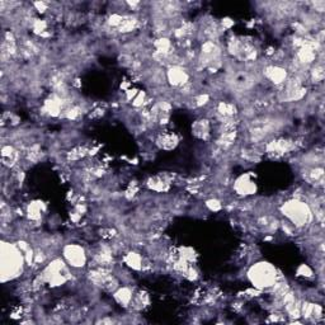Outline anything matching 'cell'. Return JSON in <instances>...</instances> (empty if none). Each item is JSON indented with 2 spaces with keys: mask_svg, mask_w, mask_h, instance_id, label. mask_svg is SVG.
Here are the masks:
<instances>
[{
  "mask_svg": "<svg viewBox=\"0 0 325 325\" xmlns=\"http://www.w3.org/2000/svg\"><path fill=\"white\" fill-rule=\"evenodd\" d=\"M24 262H26V258L19 247L3 241L1 244V277L3 278L1 279L4 282L6 279L17 278L23 271Z\"/></svg>",
  "mask_w": 325,
  "mask_h": 325,
  "instance_id": "1",
  "label": "cell"
},
{
  "mask_svg": "<svg viewBox=\"0 0 325 325\" xmlns=\"http://www.w3.org/2000/svg\"><path fill=\"white\" fill-rule=\"evenodd\" d=\"M281 212L288 220L287 223H291L295 229L305 227L313 220V210L309 203L297 198L286 201L281 206Z\"/></svg>",
  "mask_w": 325,
  "mask_h": 325,
  "instance_id": "2",
  "label": "cell"
},
{
  "mask_svg": "<svg viewBox=\"0 0 325 325\" xmlns=\"http://www.w3.org/2000/svg\"><path fill=\"white\" fill-rule=\"evenodd\" d=\"M248 278L257 290H271L278 281V274L273 264L268 262H258L249 268Z\"/></svg>",
  "mask_w": 325,
  "mask_h": 325,
  "instance_id": "3",
  "label": "cell"
},
{
  "mask_svg": "<svg viewBox=\"0 0 325 325\" xmlns=\"http://www.w3.org/2000/svg\"><path fill=\"white\" fill-rule=\"evenodd\" d=\"M64 259L70 267L81 268L87 264V254L84 248L78 244H67L62 249Z\"/></svg>",
  "mask_w": 325,
  "mask_h": 325,
  "instance_id": "4",
  "label": "cell"
},
{
  "mask_svg": "<svg viewBox=\"0 0 325 325\" xmlns=\"http://www.w3.org/2000/svg\"><path fill=\"white\" fill-rule=\"evenodd\" d=\"M166 79L173 87H183L189 80V75L186 70L178 65H173L166 71Z\"/></svg>",
  "mask_w": 325,
  "mask_h": 325,
  "instance_id": "5",
  "label": "cell"
},
{
  "mask_svg": "<svg viewBox=\"0 0 325 325\" xmlns=\"http://www.w3.org/2000/svg\"><path fill=\"white\" fill-rule=\"evenodd\" d=\"M264 76L270 81H272L273 84L282 85L287 80V71L278 65H271L264 69Z\"/></svg>",
  "mask_w": 325,
  "mask_h": 325,
  "instance_id": "6",
  "label": "cell"
},
{
  "mask_svg": "<svg viewBox=\"0 0 325 325\" xmlns=\"http://www.w3.org/2000/svg\"><path fill=\"white\" fill-rule=\"evenodd\" d=\"M178 142H179V139H178L177 135L173 134V132L160 134L159 137L157 139V145L159 146L160 149H162V150H173V149L178 145Z\"/></svg>",
  "mask_w": 325,
  "mask_h": 325,
  "instance_id": "7",
  "label": "cell"
},
{
  "mask_svg": "<svg viewBox=\"0 0 325 325\" xmlns=\"http://www.w3.org/2000/svg\"><path fill=\"white\" fill-rule=\"evenodd\" d=\"M210 131H211V126L207 119H197L192 126V134L201 140H206L210 136Z\"/></svg>",
  "mask_w": 325,
  "mask_h": 325,
  "instance_id": "8",
  "label": "cell"
},
{
  "mask_svg": "<svg viewBox=\"0 0 325 325\" xmlns=\"http://www.w3.org/2000/svg\"><path fill=\"white\" fill-rule=\"evenodd\" d=\"M235 189L240 193V195H252L256 192V184L250 179L248 174L241 175L238 180H236Z\"/></svg>",
  "mask_w": 325,
  "mask_h": 325,
  "instance_id": "9",
  "label": "cell"
},
{
  "mask_svg": "<svg viewBox=\"0 0 325 325\" xmlns=\"http://www.w3.org/2000/svg\"><path fill=\"white\" fill-rule=\"evenodd\" d=\"M18 159H19V154L13 146L8 145L1 148V162H3L4 165L10 168L18 162Z\"/></svg>",
  "mask_w": 325,
  "mask_h": 325,
  "instance_id": "10",
  "label": "cell"
},
{
  "mask_svg": "<svg viewBox=\"0 0 325 325\" xmlns=\"http://www.w3.org/2000/svg\"><path fill=\"white\" fill-rule=\"evenodd\" d=\"M132 296H134V293H132V291L128 287H119L113 292L114 300H116L121 306H125V308L131 304Z\"/></svg>",
  "mask_w": 325,
  "mask_h": 325,
  "instance_id": "11",
  "label": "cell"
},
{
  "mask_svg": "<svg viewBox=\"0 0 325 325\" xmlns=\"http://www.w3.org/2000/svg\"><path fill=\"white\" fill-rule=\"evenodd\" d=\"M305 179L308 180L309 183H313V184H323V180H324V170L323 168H309L305 173Z\"/></svg>",
  "mask_w": 325,
  "mask_h": 325,
  "instance_id": "12",
  "label": "cell"
},
{
  "mask_svg": "<svg viewBox=\"0 0 325 325\" xmlns=\"http://www.w3.org/2000/svg\"><path fill=\"white\" fill-rule=\"evenodd\" d=\"M218 114L223 116V118H232L236 114V107L229 102H220L217 106Z\"/></svg>",
  "mask_w": 325,
  "mask_h": 325,
  "instance_id": "13",
  "label": "cell"
},
{
  "mask_svg": "<svg viewBox=\"0 0 325 325\" xmlns=\"http://www.w3.org/2000/svg\"><path fill=\"white\" fill-rule=\"evenodd\" d=\"M126 263H127L130 267L134 268V270H141L144 261H142V258L137 253H128L127 257H126Z\"/></svg>",
  "mask_w": 325,
  "mask_h": 325,
  "instance_id": "14",
  "label": "cell"
},
{
  "mask_svg": "<svg viewBox=\"0 0 325 325\" xmlns=\"http://www.w3.org/2000/svg\"><path fill=\"white\" fill-rule=\"evenodd\" d=\"M310 76H311V79L315 81V83H318V81H322L323 79H324V67H323L322 65H319V66H315L310 71Z\"/></svg>",
  "mask_w": 325,
  "mask_h": 325,
  "instance_id": "15",
  "label": "cell"
},
{
  "mask_svg": "<svg viewBox=\"0 0 325 325\" xmlns=\"http://www.w3.org/2000/svg\"><path fill=\"white\" fill-rule=\"evenodd\" d=\"M297 273H299L300 276H306V277H310L311 274H313V271H311L310 268L308 267V266H305V264H302L301 267L299 268V271H297Z\"/></svg>",
  "mask_w": 325,
  "mask_h": 325,
  "instance_id": "16",
  "label": "cell"
}]
</instances>
